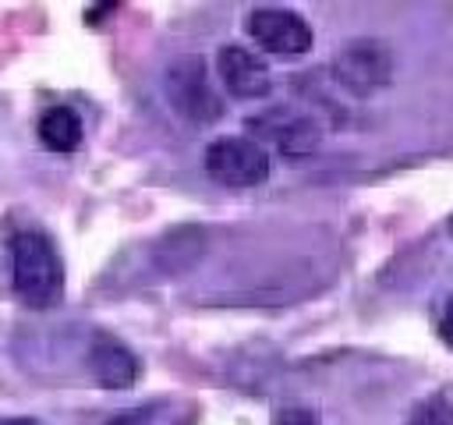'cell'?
<instances>
[{"mask_svg": "<svg viewBox=\"0 0 453 425\" xmlns=\"http://www.w3.org/2000/svg\"><path fill=\"white\" fill-rule=\"evenodd\" d=\"M276 425H315V414L311 411H283L280 418H276Z\"/></svg>", "mask_w": 453, "mask_h": 425, "instance_id": "cell-11", "label": "cell"}, {"mask_svg": "<svg viewBox=\"0 0 453 425\" xmlns=\"http://www.w3.org/2000/svg\"><path fill=\"white\" fill-rule=\"evenodd\" d=\"M88 365H92V375L110 390H124L138 379V358L113 336H96L92 340Z\"/></svg>", "mask_w": 453, "mask_h": 425, "instance_id": "cell-8", "label": "cell"}, {"mask_svg": "<svg viewBox=\"0 0 453 425\" xmlns=\"http://www.w3.org/2000/svg\"><path fill=\"white\" fill-rule=\"evenodd\" d=\"M39 138L53 152H74L81 145V117L71 106H50L39 117Z\"/></svg>", "mask_w": 453, "mask_h": 425, "instance_id": "cell-9", "label": "cell"}, {"mask_svg": "<svg viewBox=\"0 0 453 425\" xmlns=\"http://www.w3.org/2000/svg\"><path fill=\"white\" fill-rule=\"evenodd\" d=\"M216 74L223 81V89L237 99H262L269 96L273 89V74H269V64L244 50V46H219L216 53Z\"/></svg>", "mask_w": 453, "mask_h": 425, "instance_id": "cell-7", "label": "cell"}, {"mask_svg": "<svg viewBox=\"0 0 453 425\" xmlns=\"http://www.w3.org/2000/svg\"><path fill=\"white\" fill-rule=\"evenodd\" d=\"M411 425H453V400H449L446 393L425 397V400L414 407Z\"/></svg>", "mask_w": 453, "mask_h": 425, "instance_id": "cell-10", "label": "cell"}, {"mask_svg": "<svg viewBox=\"0 0 453 425\" xmlns=\"http://www.w3.org/2000/svg\"><path fill=\"white\" fill-rule=\"evenodd\" d=\"M166 103L191 124H212L223 117V99L209 81V67L202 57H177L163 74Z\"/></svg>", "mask_w": 453, "mask_h": 425, "instance_id": "cell-2", "label": "cell"}, {"mask_svg": "<svg viewBox=\"0 0 453 425\" xmlns=\"http://www.w3.org/2000/svg\"><path fill=\"white\" fill-rule=\"evenodd\" d=\"M0 425H42V421H35V418H4Z\"/></svg>", "mask_w": 453, "mask_h": 425, "instance_id": "cell-14", "label": "cell"}, {"mask_svg": "<svg viewBox=\"0 0 453 425\" xmlns=\"http://www.w3.org/2000/svg\"><path fill=\"white\" fill-rule=\"evenodd\" d=\"M329 71L347 96L368 99L393 81V50L382 39H350L336 50Z\"/></svg>", "mask_w": 453, "mask_h": 425, "instance_id": "cell-3", "label": "cell"}, {"mask_svg": "<svg viewBox=\"0 0 453 425\" xmlns=\"http://www.w3.org/2000/svg\"><path fill=\"white\" fill-rule=\"evenodd\" d=\"M439 333H442V340H446V344H453V298H449V301H446V308H442Z\"/></svg>", "mask_w": 453, "mask_h": 425, "instance_id": "cell-12", "label": "cell"}, {"mask_svg": "<svg viewBox=\"0 0 453 425\" xmlns=\"http://www.w3.org/2000/svg\"><path fill=\"white\" fill-rule=\"evenodd\" d=\"M11 287L28 308H50L64 298V262L57 244L39 230H21L11 241Z\"/></svg>", "mask_w": 453, "mask_h": 425, "instance_id": "cell-1", "label": "cell"}, {"mask_svg": "<svg viewBox=\"0 0 453 425\" xmlns=\"http://www.w3.org/2000/svg\"><path fill=\"white\" fill-rule=\"evenodd\" d=\"M110 425H149V411H131V414H120V418H113Z\"/></svg>", "mask_w": 453, "mask_h": 425, "instance_id": "cell-13", "label": "cell"}, {"mask_svg": "<svg viewBox=\"0 0 453 425\" xmlns=\"http://www.w3.org/2000/svg\"><path fill=\"white\" fill-rule=\"evenodd\" d=\"M244 28L265 53L276 57H301L311 50V25L287 7H255Z\"/></svg>", "mask_w": 453, "mask_h": 425, "instance_id": "cell-6", "label": "cell"}, {"mask_svg": "<svg viewBox=\"0 0 453 425\" xmlns=\"http://www.w3.org/2000/svg\"><path fill=\"white\" fill-rule=\"evenodd\" d=\"M248 131L255 135L251 142L255 145H273L276 152L283 156H308L319 149V124L308 117V113H297V110H283V106H273V110H262L255 117H248Z\"/></svg>", "mask_w": 453, "mask_h": 425, "instance_id": "cell-5", "label": "cell"}, {"mask_svg": "<svg viewBox=\"0 0 453 425\" xmlns=\"http://www.w3.org/2000/svg\"><path fill=\"white\" fill-rule=\"evenodd\" d=\"M205 174L226 188H255L269 177V156L244 135H223L205 149Z\"/></svg>", "mask_w": 453, "mask_h": 425, "instance_id": "cell-4", "label": "cell"}]
</instances>
